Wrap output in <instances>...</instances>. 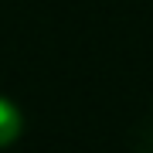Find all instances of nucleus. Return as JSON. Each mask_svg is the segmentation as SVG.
<instances>
[{
  "instance_id": "obj_1",
  "label": "nucleus",
  "mask_w": 153,
  "mask_h": 153,
  "mask_svg": "<svg viewBox=\"0 0 153 153\" xmlns=\"http://www.w3.org/2000/svg\"><path fill=\"white\" fill-rule=\"evenodd\" d=\"M21 126H24V119L17 112V105L10 99H0V146H7L21 136Z\"/></svg>"
}]
</instances>
